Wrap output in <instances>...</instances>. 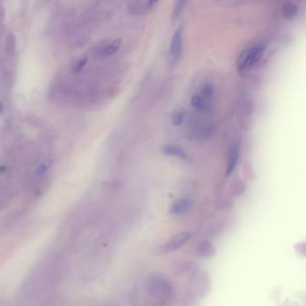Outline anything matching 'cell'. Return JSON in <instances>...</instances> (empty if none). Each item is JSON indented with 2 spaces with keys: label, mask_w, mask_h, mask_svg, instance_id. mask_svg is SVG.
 <instances>
[{
  "label": "cell",
  "mask_w": 306,
  "mask_h": 306,
  "mask_svg": "<svg viewBox=\"0 0 306 306\" xmlns=\"http://www.w3.org/2000/svg\"><path fill=\"white\" fill-rule=\"evenodd\" d=\"M195 252L199 258L211 259L216 254V249L209 241H202L197 245Z\"/></svg>",
  "instance_id": "5b68a950"
},
{
  "label": "cell",
  "mask_w": 306,
  "mask_h": 306,
  "mask_svg": "<svg viewBox=\"0 0 306 306\" xmlns=\"http://www.w3.org/2000/svg\"><path fill=\"white\" fill-rule=\"evenodd\" d=\"M194 262L188 261V260H183V261H178L172 266V273L176 276L185 274L188 271H190L193 269Z\"/></svg>",
  "instance_id": "9c48e42d"
},
{
  "label": "cell",
  "mask_w": 306,
  "mask_h": 306,
  "mask_svg": "<svg viewBox=\"0 0 306 306\" xmlns=\"http://www.w3.org/2000/svg\"><path fill=\"white\" fill-rule=\"evenodd\" d=\"M298 13L297 5L293 2H286L283 6V16L287 20H292Z\"/></svg>",
  "instance_id": "8fae6325"
},
{
  "label": "cell",
  "mask_w": 306,
  "mask_h": 306,
  "mask_svg": "<svg viewBox=\"0 0 306 306\" xmlns=\"http://www.w3.org/2000/svg\"><path fill=\"white\" fill-rule=\"evenodd\" d=\"M146 290L153 298L160 301H168L173 294L172 283L159 274H154L146 281Z\"/></svg>",
  "instance_id": "6da1fadb"
},
{
  "label": "cell",
  "mask_w": 306,
  "mask_h": 306,
  "mask_svg": "<svg viewBox=\"0 0 306 306\" xmlns=\"http://www.w3.org/2000/svg\"><path fill=\"white\" fill-rule=\"evenodd\" d=\"M190 104L198 111H205L207 109V102L200 95H194L190 100Z\"/></svg>",
  "instance_id": "9a60e30c"
},
{
  "label": "cell",
  "mask_w": 306,
  "mask_h": 306,
  "mask_svg": "<svg viewBox=\"0 0 306 306\" xmlns=\"http://www.w3.org/2000/svg\"><path fill=\"white\" fill-rule=\"evenodd\" d=\"M190 236H191L190 234L187 232L180 233L171 238L170 240H168L166 242L156 247L155 253L157 255H161V254H166V253L175 252L176 250L183 246L185 243H187L188 240L190 239Z\"/></svg>",
  "instance_id": "3957f363"
},
{
  "label": "cell",
  "mask_w": 306,
  "mask_h": 306,
  "mask_svg": "<svg viewBox=\"0 0 306 306\" xmlns=\"http://www.w3.org/2000/svg\"><path fill=\"white\" fill-rule=\"evenodd\" d=\"M3 111H4V105H3L2 102H0V113H2Z\"/></svg>",
  "instance_id": "7402d4cb"
},
{
  "label": "cell",
  "mask_w": 306,
  "mask_h": 306,
  "mask_svg": "<svg viewBox=\"0 0 306 306\" xmlns=\"http://www.w3.org/2000/svg\"><path fill=\"white\" fill-rule=\"evenodd\" d=\"M214 94V86L211 84H206L200 92V96L205 100H209L213 96Z\"/></svg>",
  "instance_id": "2e32d148"
},
{
  "label": "cell",
  "mask_w": 306,
  "mask_h": 306,
  "mask_svg": "<svg viewBox=\"0 0 306 306\" xmlns=\"http://www.w3.org/2000/svg\"><path fill=\"white\" fill-rule=\"evenodd\" d=\"M158 1H159V0H147V5H148L149 7H152V6L155 5V4H156Z\"/></svg>",
  "instance_id": "44dd1931"
},
{
  "label": "cell",
  "mask_w": 306,
  "mask_h": 306,
  "mask_svg": "<svg viewBox=\"0 0 306 306\" xmlns=\"http://www.w3.org/2000/svg\"><path fill=\"white\" fill-rule=\"evenodd\" d=\"M51 165V161L48 160V161L44 162L40 166L38 167L37 172L39 174H43L44 172L48 171V168Z\"/></svg>",
  "instance_id": "ffe728a7"
},
{
  "label": "cell",
  "mask_w": 306,
  "mask_h": 306,
  "mask_svg": "<svg viewBox=\"0 0 306 306\" xmlns=\"http://www.w3.org/2000/svg\"><path fill=\"white\" fill-rule=\"evenodd\" d=\"M86 63H87V57L84 56V57H82L81 59H78V60L75 62V64H74L73 68H72V72L75 73V74L79 73V72L82 71V70L85 68Z\"/></svg>",
  "instance_id": "e0dca14e"
},
{
  "label": "cell",
  "mask_w": 306,
  "mask_h": 306,
  "mask_svg": "<svg viewBox=\"0 0 306 306\" xmlns=\"http://www.w3.org/2000/svg\"><path fill=\"white\" fill-rule=\"evenodd\" d=\"M191 207L190 201L187 199H178L174 201L171 206V209L169 210L170 214L172 215H183L186 213Z\"/></svg>",
  "instance_id": "ba28073f"
},
{
  "label": "cell",
  "mask_w": 306,
  "mask_h": 306,
  "mask_svg": "<svg viewBox=\"0 0 306 306\" xmlns=\"http://www.w3.org/2000/svg\"><path fill=\"white\" fill-rule=\"evenodd\" d=\"M7 53L12 54L15 50V39L13 37V35L7 36Z\"/></svg>",
  "instance_id": "d6986e66"
},
{
  "label": "cell",
  "mask_w": 306,
  "mask_h": 306,
  "mask_svg": "<svg viewBox=\"0 0 306 306\" xmlns=\"http://www.w3.org/2000/svg\"><path fill=\"white\" fill-rule=\"evenodd\" d=\"M188 0H175V5H174V9H173V16H179L182 11L183 10V8L185 7V5L187 4Z\"/></svg>",
  "instance_id": "ac0fdd59"
},
{
  "label": "cell",
  "mask_w": 306,
  "mask_h": 306,
  "mask_svg": "<svg viewBox=\"0 0 306 306\" xmlns=\"http://www.w3.org/2000/svg\"><path fill=\"white\" fill-rule=\"evenodd\" d=\"M239 156H240V147L238 144L234 143L229 149L228 164L226 166V175H230L232 172L235 171L238 160H239Z\"/></svg>",
  "instance_id": "8992f818"
},
{
  "label": "cell",
  "mask_w": 306,
  "mask_h": 306,
  "mask_svg": "<svg viewBox=\"0 0 306 306\" xmlns=\"http://www.w3.org/2000/svg\"><path fill=\"white\" fill-rule=\"evenodd\" d=\"M264 53V48L261 46L254 47L245 50L240 56L237 62V70L239 73H244L247 70L252 69L254 65L258 63L259 59H261Z\"/></svg>",
  "instance_id": "7a4b0ae2"
},
{
  "label": "cell",
  "mask_w": 306,
  "mask_h": 306,
  "mask_svg": "<svg viewBox=\"0 0 306 306\" xmlns=\"http://www.w3.org/2000/svg\"><path fill=\"white\" fill-rule=\"evenodd\" d=\"M120 45H121V41H120V40L114 41L113 43H111L109 46H107L106 48L103 49V51H102L103 56H105V57H111V56H113L114 54L117 53L118 48L120 47Z\"/></svg>",
  "instance_id": "4fadbf2b"
},
{
  "label": "cell",
  "mask_w": 306,
  "mask_h": 306,
  "mask_svg": "<svg viewBox=\"0 0 306 306\" xmlns=\"http://www.w3.org/2000/svg\"><path fill=\"white\" fill-rule=\"evenodd\" d=\"M161 152L163 154L168 156H174L179 157L183 160H188V155L186 152L183 150V147L175 145H163L161 147Z\"/></svg>",
  "instance_id": "52a82bcc"
},
{
  "label": "cell",
  "mask_w": 306,
  "mask_h": 306,
  "mask_svg": "<svg viewBox=\"0 0 306 306\" xmlns=\"http://www.w3.org/2000/svg\"><path fill=\"white\" fill-rule=\"evenodd\" d=\"M183 53V30L179 28L172 36L171 45L168 52L169 65L174 67L179 63Z\"/></svg>",
  "instance_id": "277c9868"
},
{
  "label": "cell",
  "mask_w": 306,
  "mask_h": 306,
  "mask_svg": "<svg viewBox=\"0 0 306 306\" xmlns=\"http://www.w3.org/2000/svg\"><path fill=\"white\" fill-rule=\"evenodd\" d=\"M247 188V185L242 180H235L230 186V193L233 197H240Z\"/></svg>",
  "instance_id": "30bf717a"
},
{
  "label": "cell",
  "mask_w": 306,
  "mask_h": 306,
  "mask_svg": "<svg viewBox=\"0 0 306 306\" xmlns=\"http://www.w3.org/2000/svg\"><path fill=\"white\" fill-rule=\"evenodd\" d=\"M187 117V113L183 108H178L174 113H172V123L175 127H179L185 121Z\"/></svg>",
  "instance_id": "7c38bea8"
},
{
  "label": "cell",
  "mask_w": 306,
  "mask_h": 306,
  "mask_svg": "<svg viewBox=\"0 0 306 306\" xmlns=\"http://www.w3.org/2000/svg\"><path fill=\"white\" fill-rule=\"evenodd\" d=\"M243 175L244 177L246 178L249 181H254L256 179V173L254 171V168H253V165L251 164L250 161H245L244 165H243Z\"/></svg>",
  "instance_id": "5bb4252c"
}]
</instances>
